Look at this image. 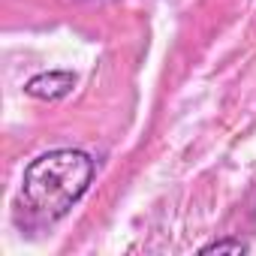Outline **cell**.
<instances>
[{"label": "cell", "instance_id": "1", "mask_svg": "<svg viewBox=\"0 0 256 256\" xmlns=\"http://www.w3.org/2000/svg\"><path fill=\"white\" fill-rule=\"evenodd\" d=\"M94 160L76 148H58L40 154L28 163L22 178V196L34 217L52 223L64 217L90 187L94 181Z\"/></svg>", "mask_w": 256, "mask_h": 256}, {"label": "cell", "instance_id": "2", "mask_svg": "<svg viewBox=\"0 0 256 256\" xmlns=\"http://www.w3.org/2000/svg\"><path fill=\"white\" fill-rule=\"evenodd\" d=\"M76 84V76L66 72V70H52V72H40L34 76L28 84H24V94L28 96H36V100H64Z\"/></svg>", "mask_w": 256, "mask_h": 256}, {"label": "cell", "instance_id": "3", "mask_svg": "<svg viewBox=\"0 0 256 256\" xmlns=\"http://www.w3.org/2000/svg\"><path fill=\"white\" fill-rule=\"evenodd\" d=\"M199 253L202 256H211V253H247V244L241 238H217V241L205 244Z\"/></svg>", "mask_w": 256, "mask_h": 256}]
</instances>
